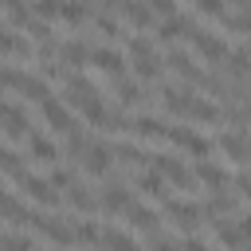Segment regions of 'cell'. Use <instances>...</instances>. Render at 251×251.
<instances>
[{
  "instance_id": "cell-34",
  "label": "cell",
  "mask_w": 251,
  "mask_h": 251,
  "mask_svg": "<svg viewBox=\"0 0 251 251\" xmlns=\"http://www.w3.org/2000/svg\"><path fill=\"white\" fill-rule=\"evenodd\" d=\"M75 239H78V243H102V231H98L94 224H78V227H75Z\"/></svg>"
},
{
  "instance_id": "cell-44",
  "label": "cell",
  "mask_w": 251,
  "mask_h": 251,
  "mask_svg": "<svg viewBox=\"0 0 251 251\" xmlns=\"http://www.w3.org/2000/svg\"><path fill=\"white\" fill-rule=\"evenodd\" d=\"M247 153H251V137H247Z\"/></svg>"
},
{
  "instance_id": "cell-21",
  "label": "cell",
  "mask_w": 251,
  "mask_h": 251,
  "mask_svg": "<svg viewBox=\"0 0 251 251\" xmlns=\"http://www.w3.org/2000/svg\"><path fill=\"white\" fill-rule=\"evenodd\" d=\"M137 188H141L145 196H153V200H165V196H169V192H165V173H161V169L141 173V176H137Z\"/></svg>"
},
{
  "instance_id": "cell-14",
  "label": "cell",
  "mask_w": 251,
  "mask_h": 251,
  "mask_svg": "<svg viewBox=\"0 0 251 251\" xmlns=\"http://www.w3.org/2000/svg\"><path fill=\"white\" fill-rule=\"evenodd\" d=\"M133 204V196L122 188V184H110L106 192H102V208L110 212V216H126V208Z\"/></svg>"
},
{
  "instance_id": "cell-10",
  "label": "cell",
  "mask_w": 251,
  "mask_h": 251,
  "mask_svg": "<svg viewBox=\"0 0 251 251\" xmlns=\"http://www.w3.org/2000/svg\"><path fill=\"white\" fill-rule=\"evenodd\" d=\"M149 161H153V169H161V173H165V180H173V184H180V188H188V184H192L188 169H184L176 157H169V153H153Z\"/></svg>"
},
{
  "instance_id": "cell-32",
  "label": "cell",
  "mask_w": 251,
  "mask_h": 251,
  "mask_svg": "<svg viewBox=\"0 0 251 251\" xmlns=\"http://www.w3.org/2000/svg\"><path fill=\"white\" fill-rule=\"evenodd\" d=\"M102 243H106V247H129L133 235H129V231H118V227H106V231H102Z\"/></svg>"
},
{
  "instance_id": "cell-7",
  "label": "cell",
  "mask_w": 251,
  "mask_h": 251,
  "mask_svg": "<svg viewBox=\"0 0 251 251\" xmlns=\"http://www.w3.org/2000/svg\"><path fill=\"white\" fill-rule=\"evenodd\" d=\"M0 129H4L8 137H31V133H27V114L16 110V106L4 102V98H0Z\"/></svg>"
},
{
  "instance_id": "cell-42",
  "label": "cell",
  "mask_w": 251,
  "mask_h": 251,
  "mask_svg": "<svg viewBox=\"0 0 251 251\" xmlns=\"http://www.w3.org/2000/svg\"><path fill=\"white\" fill-rule=\"evenodd\" d=\"M239 192H243V196L251 200V176H239Z\"/></svg>"
},
{
  "instance_id": "cell-30",
  "label": "cell",
  "mask_w": 251,
  "mask_h": 251,
  "mask_svg": "<svg viewBox=\"0 0 251 251\" xmlns=\"http://www.w3.org/2000/svg\"><path fill=\"white\" fill-rule=\"evenodd\" d=\"M0 8H4V16H8L12 24H24V27H27L31 12H27V4H24V0H0Z\"/></svg>"
},
{
  "instance_id": "cell-23",
  "label": "cell",
  "mask_w": 251,
  "mask_h": 251,
  "mask_svg": "<svg viewBox=\"0 0 251 251\" xmlns=\"http://www.w3.org/2000/svg\"><path fill=\"white\" fill-rule=\"evenodd\" d=\"M165 110L169 114H184L188 110V102H192V90H180V86H165Z\"/></svg>"
},
{
  "instance_id": "cell-8",
  "label": "cell",
  "mask_w": 251,
  "mask_h": 251,
  "mask_svg": "<svg viewBox=\"0 0 251 251\" xmlns=\"http://www.w3.org/2000/svg\"><path fill=\"white\" fill-rule=\"evenodd\" d=\"M90 63H94L98 71L114 75V78H122V75H126V55H122V51H114V47H94V51H90Z\"/></svg>"
},
{
  "instance_id": "cell-35",
  "label": "cell",
  "mask_w": 251,
  "mask_h": 251,
  "mask_svg": "<svg viewBox=\"0 0 251 251\" xmlns=\"http://www.w3.org/2000/svg\"><path fill=\"white\" fill-rule=\"evenodd\" d=\"M216 239H220V243H227V247H239V243H243V235H239V227H235V224H231V227H220V231H216Z\"/></svg>"
},
{
  "instance_id": "cell-18",
  "label": "cell",
  "mask_w": 251,
  "mask_h": 251,
  "mask_svg": "<svg viewBox=\"0 0 251 251\" xmlns=\"http://www.w3.org/2000/svg\"><path fill=\"white\" fill-rule=\"evenodd\" d=\"M184 118H188V122H204V126H212V122H220V110H216L212 102H204V98H192L188 110H184Z\"/></svg>"
},
{
  "instance_id": "cell-13",
  "label": "cell",
  "mask_w": 251,
  "mask_h": 251,
  "mask_svg": "<svg viewBox=\"0 0 251 251\" xmlns=\"http://www.w3.org/2000/svg\"><path fill=\"white\" fill-rule=\"evenodd\" d=\"M169 67H173V71H176L180 78H188L192 86H208V78L200 75V67H196V63H192V59H188L184 51H169Z\"/></svg>"
},
{
  "instance_id": "cell-11",
  "label": "cell",
  "mask_w": 251,
  "mask_h": 251,
  "mask_svg": "<svg viewBox=\"0 0 251 251\" xmlns=\"http://www.w3.org/2000/svg\"><path fill=\"white\" fill-rule=\"evenodd\" d=\"M165 212L173 216V224H176V227H196V224H200V216H204L196 204H184V200H169V196H165Z\"/></svg>"
},
{
  "instance_id": "cell-31",
  "label": "cell",
  "mask_w": 251,
  "mask_h": 251,
  "mask_svg": "<svg viewBox=\"0 0 251 251\" xmlns=\"http://www.w3.org/2000/svg\"><path fill=\"white\" fill-rule=\"evenodd\" d=\"M118 102H122V106H133V102H141V86H137V82H126V78H118Z\"/></svg>"
},
{
  "instance_id": "cell-3",
  "label": "cell",
  "mask_w": 251,
  "mask_h": 251,
  "mask_svg": "<svg viewBox=\"0 0 251 251\" xmlns=\"http://www.w3.org/2000/svg\"><path fill=\"white\" fill-rule=\"evenodd\" d=\"M192 47H196V55L204 63H224L227 59V43L220 35H212V31H192Z\"/></svg>"
},
{
  "instance_id": "cell-4",
  "label": "cell",
  "mask_w": 251,
  "mask_h": 251,
  "mask_svg": "<svg viewBox=\"0 0 251 251\" xmlns=\"http://www.w3.org/2000/svg\"><path fill=\"white\" fill-rule=\"evenodd\" d=\"M39 114H43V122H47L55 133H67V129H75V118H71V110H67L59 98H51V94L39 102Z\"/></svg>"
},
{
  "instance_id": "cell-1",
  "label": "cell",
  "mask_w": 251,
  "mask_h": 251,
  "mask_svg": "<svg viewBox=\"0 0 251 251\" xmlns=\"http://www.w3.org/2000/svg\"><path fill=\"white\" fill-rule=\"evenodd\" d=\"M129 59H133L137 78H157L161 63H157V51H153V43H149L145 35H133V39H129Z\"/></svg>"
},
{
  "instance_id": "cell-33",
  "label": "cell",
  "mask_w": 251,
  "mask_h": 251,
  "mask_svg": "<svg viewBox=\"0 0 251 251\" xmlns=\"http://www.w3.org/2000/svg\"><path fill=\"white\" fill-rule=\"evenodd\" d=\"M196 12L208 20H224V0H196Z\"/></svg>"
},
{
  "instance_id": "cell-20",
  "label": "cell",
  "mask_w": 251,
  "mask_h": 251,
  "mask_svg": "<svg viewBox=\"0 0 251 251\" xmlns=\"http://www.w3.org/2000/svg\"><path fill=\"white\" fill-rule=\"evenodd\" d=\"M220 149H224V153H227V161H235V165L251 157V153H247V137H243V133H224V137H220Z\"/></svg>"
},
{
  "instance_id": "cell-36",
  "label": "cell",
  "mask_w": 251,
  "mask_h": 251,
  "mask_svg": "<svg viewBox=\"0 0 251 251\" xmlns=\"http://www.w3.org/2000/svg\"><path fill=\"white\" fill-rule=\"evenodd\" d=\"M20 82H24V75H20V71H12V67H0V86H12V90H20Z\"/></svg>"
},
{
  "instance_id": "cell-29",
  "label": "cell",
  "mask_w": 251,
  "mask_h": 251,
  "mask_svg": "<svg viewBox=\"0 0 251 251\" xmlns=\"http://www.w3.org/2000/svg\"><path fill=\"white\" fill-rule=\"evenodd\" d=\"M67 0H35V16L39 20H63Z\"/></svg>"
},
{
  "instance_id": "cell-40",
  "label": "cell",
  "mask_w": 251,
  "mask_h": 251,
  "mask_svg": "<svg viewBox=\"0 0 251 251\" xmlns=\"http://www.w3.org/2000/svg\"><path fill=\"white\" fill-rule=\"evenodd\" d=\"M0 247H31L27 235H0Z\"/></svg>"
},
{
  "instance_id": "cell-9",
  "label": "cell",
  "mask_w": 251,
  "mask_h": 251,
  "mask_svg": "<svg viewBox=\"0 0 251 251\" xmlns=\"http://www.w3.org/2000/svg\"><path fill=\"white\" fill-rule=\"evenodd\" d=\"M110 145H102V141H86V149H82V169L86 173H94V176H102L106 169H110Z\"/></svg>"
},
{
  "instance_id": "cell-5",
  "label": "cell",
  "mask_w": 251,
  "mask_h": 251,
  "mask_svg": "<svg viewBox=\"0 0 251 251\" xmlns=\"http://www.w3.org/2000/svg\"><path fill=\"white\" fill-rule=\"evenodd\" d=\"M20 184H24V196H31L35 204H43V208H55L59 204V188L51 184V180H43V176H20Z\"/></svg>"
},
{
  "instance_id": "cell-16",
  "label": "cell",
  "mask_w": 251,
  "mask_h": 251,
  "mask_svg": "<svg viewBox=\"0 0 251 251\" xmlns=\"http://www.w3.org/2000/svg\"><path fill=\"white\" fill-rule=\"evenodd\" d=\"M196 27L188 24V20H180V16H165V24L157 27V39H165V43H173V39H180V35H192Z\"/></svg>"
},
{
  "instance_id": "cell-39",
  "label": "cell",
  "mask_w": 251,
  "mask_h": 251,
  "mask_svg": "<svg viewBox=\"0 0 251 251\" xmlns=\"http://www.w3.org/2000/svg\"><path fill=\"white\" fill-rule=\"evenodd\" d=\"M145 4H149L153 12H161V16H176V4H173V0H145Z\"/></svg>"
},
{
  "instance_id": "cell-38",
  "label": "cell",
  "mask_w": 251,
  "mask_h": 251,
  "mask_svg": "<svg viewBox=\"0 0 251 251\" xmlns=\"http://www.w3.org/2000/svg\"><path fill=\"white\" fill-rule=\"evenodd\" d=\"M51 184H55V188H71V184H75V176H71L67 169H55V173H51Z\"/></svg>"
},
{
  "instance_id": "cell-41",
  "label": "cell",
  "mask_w": 251,
  "mask_h": 251,
  "mask_svg": "<svg viewBox=\"0 0 251 251\" xmlns=\"http://www.w3.org/2000/svg\"><path fill=\"white\" fill-rule=\"evenodd\" d=\"M235 227H239V235H243V243H247V239H251V216H247V220H239Z\"/></svg>"
},
{
  "instance_id": "cell-26",
  "label": "cell",
  "mask_w": 251,
  "mask_h": 251,
  "mask_svg": "<svg viewBox=\"0 0 251 251\" xmlns=\"http://www.w3.org/2000/svg\"><path fill=\"white\" fill-rule=\"evenodd\" d=\"M224 67L235 75V78H243L247 71H251V51H227V59H224Z\"/></svg>"
},
{
  "instance_id": "cell-28",
  "label": "cell",
  "mask_w": 251,
  "mask_h": 251,
  "mask_svg": "<svg viewBox=\"0 0 251 251\" xmlns=\"http://www.w3.org/2000/svg\"><path fill=\"white\" fill-rule=\"evenodd\" d=\"M67 200H71V208H78V212H94V196H90L82 184H71V188H67Z\"/></svg>"
},
{
  "instance_id": "cell-37",
  "label": "cell",
  "mask_w": 251,
  "mask_h": 251,
  "mask_svg": "<svg viewBox=\"0 0 251 251\" xmlns=\"http://www.w3.org/2000/svg\"><path fill=\"white\" fill-rule=\"evenodd\" d=\"M94 24H98V31H102V35H122V27H118V20H110V16H98Z\"/></svg>"
},
{
  "instance_id": "cell-12",
  "label": "cell",
  "mask_w": 251,
  "mask_h": 251,
  "mask_svg": "<svg viewBox=\"0 0 251 251\" xmlns=\"http://www.w3.org/2000/svg\"><path fill=\"white\" fill-rule=\"evenodd\" d=\"M118 12H122L137 31L153 27V8H149V4H141V0H122V4H118Z\"/></svg>"
},
{
  "instance_id": "cell-6",
  "label": "cell",
  "mask_w": 251,
  "mask_h": 251,
  "mask_svg": "<svg viewBox=\"0 0 251 251\" xmlns=\"http://www.w3.org/2000/svg\"><path fill=\"white\" fill-rule=\"evenodd\" d=\"M196 180H200V184H208V192H224V188L231 184V176H227L216 161H208V157H200V161H196Z\"/></svg>"
},
{
  "instance_id": "cell-2",
  "label": "cell",
  "mask_w": 251,
  "mask_h": 251,
  "mask_svg": "<svg viewBox=\"0 0 251 251\" xmlns=\"http://www.w3.org/2000/svg\"><path fill=\"white\" fill-rule=\"evenodd\" d=\"M165 137H169V141H173L176 149H184V153H192L196 161L212 153V141H208V137H200L196 129H184V126H173V129H169Z\"/></svg>"
},
{
  "instance_id": "cell-17",
  "label": "cell",
  "mask_w": 251,
  "mask_h": 251,
  "mask_svg": "<svg viewBox=\"0 0 251 251\" xmlns=\"http://www.w3.org/2000/svg\"><path fill=\"white\" fill-rule=\"evenodd\" d=\"M0 55H8V59H27L31 47H27L24 35H16V31H0Z\"/></svg>"
},
{
  "instance_id": "cell-25",
  "label": "cell",
  "mask_w": 251,
  "mask_h": 251,
  "mask_svg": "<svg viewBox=\"0 0 251 251\" xmlns=\"http://www.w3.org/2000/svg\"><path fill=\"white\" fill-rule=\"evenodd\" d=\"M126 216H129V224H133V227H141V231H153V227H157V212H149V208L129 204V208H126Z\"/></svg>"
},
{
  "instance_id": "cell-24",
  "label": "cell",
  "mask_w": 251,
  "mask_h": 251,
  "mask_svg": "<svg viewBox=\"0 0 251 251\" xmlns=\"http://www.w3.org/2000/svg\"><path fill=\"white\" fill-rule=\"evenodd\" d=\"M27 149H31V157H35V161H43V165H51V161L59 157V153H55V145H51L47 137H39V133H31V137H27Z\"/></svg>"
},
{
  "instance_id": "cell-19",
  "label": "cell",
  "mask_w": 251,
  "mask_h": 251,
  "mask_svg": "<svg viewBox=\"0 0 251 251\" xmlns=\"http://www.w3.org/2000/svg\"><path fill=\"white\" fill-rule=\"evenodd\" d=\"M129 129H133L137 137H145V141H153V137H165V133H169V126H161V122H157V118H149V114L133 118V122H129Z\"/></svg>"
},
{
  "instance_id": "cell-27",
  "label": "cell",
  "mask_w": 251,
  "mask_h": 251,
  "mask_svg": "<svg viewBox=\"0 0 251 251\" xmlns=\"http://www.w3.org/2000/svg\"><path fill=\"white\" fill-rule=\"evenodd\" d=\"M20 90L27 94V98H35V102H43L51 90H47V82L39 78V75H24V82H20Z\"/></svg>"
},
{
  "instance_id": "cell-43",
  "label": "cell",
  "mask_w": 251,
  "mask_h": 251,
  "mask_svg": "<svg viewBox=\"0 0 251 251\" xmlns=\"http://www.w3.org/2000/svg\"><path fill=\"white\" fill-rule=\"evenodd\" d=\"M231 4H239V8H251V0H231Z\"/></svg>"
},
{
  "instance_id": "cell-15",
  "label": "cell",
  "mask_w": 251,
  "mask_h": 251,
  "mask_svg": "<svg viewBox=\"0 0 251 251\" xmlns=\"http://www.w3.org/2000/svg\"><path fill=\"white\" fill-rule=\"evenodd\" d=\"M59 63H67L71 71H78V67H86V63H90V51H86V43H78V39H71V43H63V47H59Z\"/></svg>"
},
{
  "instance_id": "cell-22",
  "label": "cell",
  "mask_w": 251,
  "mask_h": 251,
  "mask_svg": "<svg viewBox=\"0 0 251 251\" xmlns=\"http://www.w3.org/2000/svg\"><path fill=\"white\" fill-rule=\"evenodd\" d=\"M0 216H8V220H16V224H31V220H35V212L27 216V212L20 208V200L4 192V184H0Z\"/></svg>"
}]
</instances>
